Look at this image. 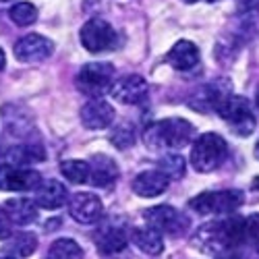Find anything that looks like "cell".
<instances>
[{"label":"cell","instance_id":"26","mask_svg":"<svg viewBox=\"0 0 259 259\" xmlns=\"http://www.w3.org/2000/svg\"><path fill=\"white\" fill-rule=\"evenodd\" d=\"M110 141L118 147V149H126V147H131L135 143V131H133V126L128 124V122H122L116 126V131L110 135Z\"/></svg>","mask_w":259,"mask_h":259},{"label":"cell","instance_id":"5","mask_svg":"<svg viewBox=\"0 0 259 259\" xmlns=\"http://www.w3.org/2000/svg\"><path fill=\"white\" fill-rule=\"evenodd\" d=\"M243 203L241 191H207L201 195L193 197L189 201V207L197 213L209 215V213H230Z\"/></svg>","mask_w":259,"mask_h":259},{"label":"cell","instance_id":"29","mask_svg":"<svg viewBox=\"0 0 259 259\" xmlns=\"http://www.w3.org/2000/svg\"><path fill=\"white\" fill-rule=\"evenodd\" d=\"M213 259H245V255L239 249H236V247H228V249H224L220 253H215Z\"/></svg>","mask_w":259,"mask_h":259},{"label":"cell","instance_id":"16","mask_svg":"<svg viewBox=\"0 0 259 259\" xmlns=\"http://www.w3.org/2000/svg\"><path fill=\"white\" fill-rule=\"evenodd\" d=\"M128 245V234L118 226H102L96 232V247L104 255L120 253Z\"/></svg>","mask_w":259,"mask_h":259},{"label":"cell","instance_id":"17","mask_svg":"<svg viewBox=\"0 0 259 259\" xmlns=\"http://www.w3.org/2000/svg\"><path fill=\"white\" fill-rule=\"evenodd\" d=\"M3 207L7 209L9 218L17 226H29V224H33L37 220V203L31 201V199L15 197V199H9Z\"/></svg>","mask_w":259,"mask_h":259},{"label":"cell","instance_id":"25","mask_svg":"<svg viewBox=\"0 0 259 259\" xmlns=\"http://www.w3.org/2000/svg\"><path fill=\"white\" fill-rule=\"evenodd\" d=\"M11 160L15 164H29L33 160H44V152L37 145H23V147H15L11 152Z\"/></svg>","mask_w":259,"mask_h":259},{"label":"cell","instance_id":"15","mask_svg":"<svg viewBox=\"0 0 259 259\" xmlns=\"http://www.w3.org/2000/svg\"><path fill=\"white\" fill-rule=\"evenodd\" d=\"M166 62L177 71H191L199 62V50H197V46L193 44V41L181 39L166 54Z\"/></svg>","mask_w":259,"mask_h":259},{"label":"cell","instance_id":"32","mask_svg":"<svg viewBox=\"0 0 259 259\" xmlns=\"http://www.w3.org/2000/svg\"><path fill=\"white\" fill-rule=\"evenodd\" d=\"M253 187H255V189H259V177L255 179V183H253Z\"/></svg>","mask_w":259,"mask_h":259},{"label":"cell","instance_id":"12","mask_svg":"<svg viewBox=\"0 0 259 259\" xmlns=\"http://www.w3.org/2000/svg\"><path fill=\"white\" fill-rule=\"evenodd\" d=\"M81 122L90 131H98V128H106L114 122V108L106 100H90L81 108Z\"/></svg>","mask_w":259,"mask_h":259},{"label":"cell","instance_id":"13","mask_svg":"<svg viewBox=\"0 0 259 259\" xmlns=\"http://www.w3.org/2000/svg\"><path fill=\"white\" fill-rule=\"evenodd\" d=\"M168 177L162 170H145L135 177L133 191L139 197H158L168 189Z\"/></svg>","mask_w":259,"mask_h":259},{"label":"cell","instance_id":"27","mask_svg":"<svg viewBox=\"0 0 259 259\" xmlns=\"http://www.w3.org/2000/svg\"><path fill=\"white\" fill-rule=\"evenodd\" d=\"M245 239L249 245L259 247V213H253L247 218V226H245Z\"/></svg>","mask_w":259,"mask_h":259},{"label":"cell","instance_id":"9","mask_svg":"<svg viewBox=\"0 0 259 259\" xmlns=\"http://www.w3.org/2000/svg\"><path fill=\"white\" fill-rule=\"evenodd\" d=\"M147 81L141 75H124L116 79L110 88V96L126 106H135L147 100Z\"/></svg>","mask_w":259,"mask_h":259},{"label":"cell","instance_id":"6","mask_svg":"<svg viewBox=\"0 0 259 259\" xmlns=\"http://www.w3.org/2000/svg\"><path fill=\"white\" fill-rule=\"evenodd\" d=\"M81 44L92 54H102L116 46V31L104 19H90L81 27Z\"/></svg>","mask_w":259,"mask_h":259},{"label":"cell","instance_id":"10","mask_svg":"<svg viewBox=\"0 0 259 259\" xmlns=\"http://www.w3.org/2000/svg\"><path fill=\"white\" fill-rule=\"evenodd\" d=\"M52 52H54L52 39L39 33L23 35L15 44V58L21 62H41L48 56H52Z\"/></svg>","mask_w":259,"mask_h":259},{"label":"cell","instance_id":"4","mask_svg":"<svg viewBox=\"0 0 259 259\" xmlns=\"http://www.w3.org/2000/svg\"><path fill=\"white\" fill-rule=\"evenodd\" d=\"M218 114L234 128L236 135L249 137L255 131V116L251 110V104L243 96H228L220 106H218Z\"/></svg>","mask_w":259,"mask_h":259},{"label":"cell","instance_id":"33","mask_svg":"<svg viewBox=\"0 0 259 259\" xmlns=\"http://www.w3.org/2000/svg\"><path fill=\"white\" fill-rule=\"evenodd\" d=\"M183 3H187V5H193V3H197V0H183Z\"/></svg>","mask_w":259,"mask_h":259},{"label":"cell","instance_id":"28","mask_svg":"<svg viewBox=\"0 0 259 259\" xmlns=\"http://www.w3.org/2000/svg\"><path fill=\"white\" fill-rule=\"evenodd\" d=\"M13 220L9 218V213L5 207H0V241H7L13 236Z\"/></svg>","mask_w":259,"mask_h":259},{"label":"cell","instance_id":"8","mask_svg":"<svg viewBox=\"0 0 259 259\" xmlns=\"http://www.w3.org/2000/svg\"><path fill=\"white\" fill-rule=\"evenodd\" d=\"M41 183V177L37 170L31 168H15L11 164L0 166V191H35Z\"/></svg>","mask_w":259,"mask_h":259},{"label":"cell","instance_id":"14","mask_svg":"<svg viewBox=\"0 0 259 259\" xmlns=\"http://www.w3.org/2000/svg\"><path fill=\"white\" fill-rule=\"evenodd\" d=\"M69 199L67 187L60 181H44L37 189H35V203L44 209H58L64 205V201Z\"/></svg>","mask_w":259,"mask_h":259},{"label":"cell","instance_id":"21","mask_svg":"<svg viewBox=\"0 0 259 259\" xmlns=\"http://www.w3.org/2000/svg\"><path fill=\"white\" fill-rule=\"evenodd\" d=\"M60 172L69 183L83 185V183H90L92 166L88 162H83V160H64L60 164Z\"/></svg>","mask_w":259,"mask_h":259},{"label":"cell","instance_id":"34","mask_svg":"<svg viewBox=\"0 0 259 259\" xmlns=\"http://www.w3.org/2000/svg\"><path fill=\"white\" fill-rule=\"evenodd\" d=\"M0 259H15V257H9V255H5V257H0Z\"/></svg>","mask_w":259,"mask_h":259},{"label":"cell","instance_id":"2","mask_svg":"<svg viewBox=\"0 0 259 259\" xmlns=\"http://www.w3.org/2000/svg\"><path fill=\"white\" fill-rule=\"evenodd\" d=\"M228 156V145L224 137L215 133H203L191 149V164L197 172H211Z\"/></svg>","mask_w":259,"mask_h":259},{"label":"cell","instance_id":"24","mask_svg":"<svg viewBox=\"0 0 259 259\" xmlns=\"http://www.w3.org/2000/svg\"><path fill=\"white\" fill-rule=\"evenodd\" d=\"M160 170L168 179H181L185 175V160L179 154H170L160 160Z\"/></svg>","mask_w":259,"mask_h":259},{"label":"cell","instance_id":"11","mask_svg":"<svg viewBox=\"0 0 259 259\" xmlns=\"http://www.w3.org/2000/svg\"><path fill=\"white\" fill-rule=\"evenodd\" d=\"M69 213L79 224H94L102 218L104 205L94 193H75L69 199Z\"/></svg>","mask_w":259,"mask_h":259},{"label":"cell","instance_id":"19","mask_svg":"<svg viewBox=\"0 0 259 259\" xmlns=\"http://www.w3.org/2000/svg\"><path fill=\"white\" fill-rule=\"evenodd\" d=\"M116 177H118V168H116V162L110 160L108 156H96L94 158V166H92V177H90V183L94 187H110L112 183H116Z\"/></svg>","mask_w":259,"mask_h":259},{"label":"cell","instance_id":"36","mask_svg":"<svg viewBox=\"0 0 259 259\" xmlns=\"http://www.w3.org/2000/svg\"><path fill=\"white\" fill-rule=\"evenodd\" d=\"M0 3H11V0H0Z\"/></svg>","mask_w":259,"mask_h":259},{"label":"cell","instance_id":"22","mask_svg":"<svg viewBox=\"0 0 259 259\" xmlns=\"http://www.w3.org/2000/svg\"><path fill=\"white\" fill-rule=\"evenodd\" d=\"M48 259H83V249L73 239H58L50 245Z\"/></svg>","mask_w":259,"mask_h":259},{"label":"cell","instance_id":"7","mask_svg":"<svg viewBox=\"0 0 259 259\" xmlns=\"http://www.w3.org/2000/svg\"><path fill=\"white\" fill-rule=\"evenodd\" d=\"M143 218H145L147 226H152L160 232H166V234H181L189 228L187 215H183L179 209L170 207V205L149 207L143 211Z\"/></svg>","mask_w":259,"mask_h":259},{"label":"cell","instance_id":"3","mask_svg":"<svg viewBox=\"0 0 259 259\" xmlns=\"http://www.w3.org/2000/svg\"><path fill=\"white\" fill-rule=\"evenodd\" d=\"M114 79V67L110 62H88L77 73V90L88 98H102L110 92Z\"/></svg>","mask_w":259,"mask_h":259},{"label":"cell","instance_id":"31","mask_svg":"<svg viewBox=\"0 0 259 259\" xmlns=\"http://www.w3.org/2000/svg\"><path fill=\"white\" fill-rule=\"evenodd\" d=\"M253 154H255V158H257V160H259V141H257V143H255V149H253Z\"/></svg>","mask_w":259,"mask_h":259},{"label":"cell","instance_id":"23","mask_svg":"<svg viewBox=\"0 0 259 259\" xmlns=\"http://www.w3.org/2000/svg\"><path fill=\"white\" fill-rule=\"evenodd\" d=\"M11 21L19 27H27L31 23H35L37 19V9L31 5V3H17L13 9H11Z\"/></svg>","mask_w":259,"mask_h":259},{"label":"cell","instance_id":"20","mask_svg":"<svg viewBox=\"0 0 259 259\" xmlns=\"http://www.w3.org/2000/svg\"><path fill=\"white\" fill-rule=\"evenodd\" d=\"M37 249V239L31 232H21L11 236V241L5 245V253L15 259H25Z\"/></svg>","mask_w":259,"mask_h":259},{"label":"cell","instance_id":"18","mask_svg":"<svg viewBox=\"0 0 259 259\" xmlns=\"http://www.w3.org/2000/svg\"><path fill=\"white\" fill-rule=\"evenodd\" d=\"M131 241L135 247L147 255H160L164 251V236L160 230L147 226V228H135L131 232Z\"/></svg>","mask_w":259,"mask_h":259},{"label":"cell","instance_id":"30","mask_svg":"<svg viewBox=\"0 0 259 259\" xmlns=\"http://www.w3.org/2000/svg\"><path fill=\"white\" fill-rule=\"evenodd\" d=\"M5 64H7V54L3 48H0V71H5Z\"/></svg>","mask_w":259,"mask_h":259},{"label":"cell","instance_id":"37","mask_svg":"<svg viewBox=\"0 0 259 259\" xmlns=\"http://www.w3.org/2000/svg\"><path fill=\"white\" fill-rule=\"evenodd\" d=\"M241 3H247V0H241Z\"/></svg>","mask_w":259,"mask_h":259},{"label":"cell","instance_id":"1","mask_svg":"<svg viewBox=\"0 0 259 259\" xmlns=\"http://www.w3.org/2000/svg\"><path fill=\"white\" fill-rule=\"evenodd\" d=\"M195 126L185 118H164L145 126L143 141L152 149H179L191 143Z\"/></svg>","mask_w":259,"mask_h":259},{"label":"cell","instance_id":"35","mask_svg":"<svg viewBox=\"0 0 259 259\" xmlns=\"http://www.w3.org/2000/svg\"><path fill=\"white\" fill-rule=\"evenodd\" d=\"M257 108H259V92H257Z\"/></svg>","mask_w":259,"mask_h":259}]
</instances>
